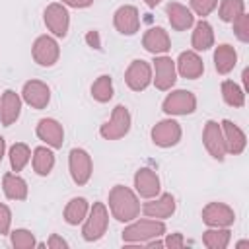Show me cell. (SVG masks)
Here are the masks:
<instances>
[{
    "label": "cell",
    "instance_id": "obj_40",
    "mask_svg": "<svg viewBox=\"0 0 249 249\" xmlns=\"http://www.w3.org/2000/svg\"><path fill=\"white\" fill-rule=\"evenodd\" d=\"M64 4L72 6V8H88L93 4V0H62Z\"/></svg>",
    "mask_w": 249,
    "mask_h": 249
},
{
    "label": "cell",
    "instance_id": "obj_21",
    "mask_svg": "<svg viewBox=\"0 0 249 249\" xmlns=\"http://www.w3.org/2000/svg\"><path fill=\"white\" fill-rule=\"evenodd\" d=\"M177 68H179V74H181L183 78H189V80H196V78L204 72L202 60H200L198 54L193 53V51H185V53L179 54Z\"/></svg>",
    "mask_w": 249,
    "mask_h": 249
},
{
    "label": "cell",
    "instance_id": "obj_3",
    "mask_svg": "<svg viewBox=\"0 0 249 249\" xmlns=\"http://www.w3.org/2000/svg\"><path fill=\"white\" fill-rule=\"evenodd\" d=\"M107 224H109V214L103 202H93L91 210H89V218L84 224L82 235L86 241H97L103 237V233L107 231Z\"/></svg>",
    "mask_w": 249,
    "mask_h": 249
},
{
    "label": "cell",
    "instance_id": "obj_22",
    "mask_svg": "<svg viewBox=\"0 0 249 249\" xmlns=\"http://www.w3.org/2000/svg\"><path fill=\"white\" fill-rule=\"evenodd\" d=\"M222 126H224L226 152H230V154H233V156L241 154L243 148H245V134H243V130H241L237 124H233L231 121H228V119L222 121Z\"/></svg>",
    "mask_w": 249,
    "mask_h": 249
},
{
    "label": "cell",
    "instance_id": "obj_44",
    "mask_svg": "<svg viewBox=\"0 0 249 249\" xmlns=\"http://www.w3.org/2000/svg\"><path fill=\"white\" fill-rule=\"evenodd\" d=\"M247 245H249L247 241H239V243H237V247H247Z\"/></svg>",
    "mask_w": 249,
    "mask_h": 249
},
{
    "label": "cell",
    "instance_id": "obj_30",
    "mask_svg": "<svg viewBox=\"0 0 249 249\" xmlns=\"http://www.w3.org/2000/svg\"><path fill=\"white\" fill-rule=\"evenodd\" d=\"M222 97L231 107H243V103H245V93L231 80H224L222 82Z\"/></svg>",
    "mask_w": 249,
    "mask_h": 249
},
{
    "label": "cell",
    "instance_id": "obj_8",
    "mask_svg": "<svg viewBox=\"0 0 249 249\" xmlns=\"http://www.w3.org/2000/svg\"><path fill=\"white\" fill-rule=\"evenodd\" d=\"M202 220H204V224L210 226V228H226V226L233 224L235 214H233V210H231L228 204L210 202V204H206L204 210H202Z\"/></svg>",
    "mask_w": 249,
    "mask_h": 249
},
{
    "label": "cell",
    "instance_id": "obj_11",
    "mask_svg": "<svg viewBox=\"0 0 249 249\" xmlns=\"http://www.w3.org/2000/svg\"><path fill=\"white\" fill-rule=\"evenodd\" d=\"M202 138H204V146L210 152V156L214 160L222 161L224 156H226V142H224V134H222L220 124L214 123V121H208L206 126H204Z\"/></svg>",
    "mask_w": 249,
    "mask_h": 249
},
{
    "label": "cell",
    "instance_id": "obj_15",
    "mask_svg": "<svg viewBox=\"0 0 249 249\" xmlns=\"http://www.w3.org/2000/svg\"><path fill=\"white\" fill-rule=\"evenodd\" d=\"M154 70H156L154 82H156V88H158V89L165 91V89H169V88L175 84V80H177L175 62H173L169 56H158V58L154 60Z\"/></svg>",
    "mask_w": 249,
    "mask_h": 249
},
{
    "label": "cell",
    "instance_id": "obj_41",
    "mask_svg": "<svg viewBox=\"0 0 249 249\" xmlns=\"http://www.w3.org/2000/svg\"><path fill=\"white\" fill-rule=\"evenodd\" d=\"M86 39H88V43H89V45H93L95 49H99V47H101V45H99V35H97V31H89Z\"/></svg>",
    "mask_w": 249,
    "mask_h": 249
},
{
    "label": "cell",
    "instance_id": "obj_20",
    "mask_svg": "<svg viewBox=\"0 0 249 249\" xmlns=\"http://www.w3.org/2000/svg\"><path fill=\"white\" fill-rule=\"evenodd\" d=\"M165 12H167L169 23L175 31H185L195 23V16L191 14V10L179 2H169L165 6Z\"/></svg>",
    "mask_w": 249,
    "mask_h": 249
},
{
    "label": "cell",
    "instance_id": "obj_28",
    "mask_svg": "<svg viewBox=\"0 0 249 249\" xmlns=\"http://www.w3.org/2000/svg\"><path fill=\"white\" fill-rule=\"evenodd\" d=\"M54 165V154L49 150V148H35L33 152V169L37 175H49L51 169Z\"/></svg>",
    "mask_w": 249,
    "mask_h": 249
},
{
    "label": "cell",
    "instance_id": "obj_18",
    "mask_svg": "<svg viewBox=\"0 0 249 249\" xmlns=\"http://www.w3.org/2000/svg\"><path fill=\"white\" fill-rule=\"evenodd\" d=\"M37 136L47 142L51 148H60L64 142V130L54 119H41L37 124Z\"/></svg>",
    "mask_w": 249,
    "mask_h": 249
},
{
    "label": "cell",
    "instance_id": "obj_29",
    "mask_svg": "<svg viewBox=\"0 0 249 249\" xmlns=\"http://www.w3.org/2000/svg\"><path fill=\"white\" fill-rule=\"evenodd\" d=\"M91 95H93V99L99 101V103L109 101V99L113 97V80H111V76H107V74L99 76V78L93 82V86H91Z\"/></svg>",
    "mask_w": 249,
    "mask_h": 249
},
{
    "label": "cell",
    "instance_id": "obj_38",
    "mask_svg": "<svg viewBox=\"0 0 249 249\" xmlns=\"http://www.w3.org/2000/svg\"><path fill=\"white\" fill-rule=\"evenodd\" d=\"M185 245V239H183V235L177 231V233H169L167 235V239L163 241V247H171V249H181Z\"/></svg>",
    "mask_w": 249,
    "mask_h": 249
},
{
    "label": "cell",
    "instance_id": "obj_16",
    "mask_svg": "<svg viewBox=\"0 0 249 249\" xmlns=\"http://www.w3.org/2000/svg\"><path fill=\"white\" fill-rule=\"evenodd\" d=\"M134 187H136V193L140 196L154 198L160 193V177L156 175V171H152L148 167H142L134 175Z\"/></svg>",
    "mask_w": 249,
    "mask_h": 249
},
{
    "label": "cell",
    "instance_id": "obj_24",
    "mask_svg": "<svg viewBox=\"0 0 249 249\" xmlns=\"http://www.w3.org/2000/svg\"><path fill=\"white\" fill-rule=\"evenodd\" d=\"M2 187H4V195L10 200H25L27 198V183L16 173H6L2 177Z\"/></svg>",
    "mask_w": 249,
    "mask_h": 249
},
{
    "label": "cell",
    "instance_id": "obj_12",
    "mask_svg": "<svg viewBox=\"0 0 249 249\" xmlns=\"http://www.w3.org/2000/svg\"><path fill=\"white\" fill-rule=\"evenodd\" d=\"M21 95H23L25 103H29L33 109H45L51 99V89L47 84H43L39 80H29L23 84Z\"/></svg>",
    "mask_w": 249,
    "mask_h": 249
},
{
    "label": "cell",
    "instance_id": "obj_39",
    "mask_svg": "<svg viewBox=\"0 0 249 249\" xmlns=\"http://www.w3.org/2000/svg\"><path fill=\"white\" fill-rule=\"evenodd\" d=\"M47 247H51V249H66V247H68V243H66L60 235L53 233V235H51V239L47 241Z\"/></svg>",
    "mask_w": 249,
    "mask_h": 249
},
{
    "label": "cell",
    "instance_id": "obj_36",
    "mask_svg": "<svg viewBox=\"0 0 249 249\" xmlns=\"http://www.w3.org/2000/svg\"><path fill=\"white\" fill-rule=\"evenodd\" d=\"M218 0H191V8L195 10L196 16H208L216 8Z\"/></svg>",
    "mask_w": 249,
    "mask_h": 249
},
{
    "label": "cell",
    "instance_id": "obj_2",
    "mask_svg": "<svg viewBox=\"0 0 249 249\" xmlns=\"http://www.w3.org/2000/svg\"><path fill=\"white\" fill-rule=\"evenodd\" d=\"M165 233V226L163 222H156L154 220H140L134 222L132 226L124 228L123 231V241L124 243H144L152 237H160Z\"/></svg>",
    "mask_w": 249,
    "mask_h": 249
},
{
    "label": "cell",
    "instance_id": "obj_27",
    "mask_svg": "<svg viewBox=\"0 0 249 249\" xmlns=\"http://www.w3.org/2000/svg\"><path fill=\"white\" fill-rule=\"evenodd\" d=\"M86 214H88V200H86L84 196L72 198V200L66 204V208H64V220H66V224H70V226H78V224L86 218Z\"/></svg>",
    "mask_w": 249,
    "mask_h": 249
},
{
    "label": "cell",
    "instance_id": "obj_23",
    "mask_svg": "<svg viewBox=\"0 0 249 249\" xmlns=\"http://www.w3.org/2000/svg\"><path fill=\"white\" fill-rule=\"evenodd\" d=\"M142 45L146 51H150L152 54H161L165 51H169V37L167 31L163 27H152L146 31Z\"/></svg>",
    "mask_w": 249,
    "mask_h": 249
},
{
    "label": "cell",
    "instance_id": "obj_17",
    "mask_svg": "<svg viewBox=\"0 0 249 249\" xmlns=\"http://www.w3.org/2000/svg\"><path fill=\"white\" fill-rule=\"evenodd\" d=\"M19 111H21V99L18 97V93L14 89H6L2 93V99H0V121L4 126H10L12 123L18 121L19 117Z\"/></svg>",
    "mask_w": 249,
    "mask_h": 249
},
{
    "label": "cell",
    "instance_id": "obj_14",
    "mask_svg": "<svg viewBox=\"0 0 249 249\" xmlns=\"http://www.w3.org/2000/svg\"><path fill=\"white\" fill-rule=\"evenodd\" d=\"M113 23H115V27H117L119 33H123V35H134L138 31V27H140L138 10L134 6H121L115 12Z\"/></svg>",
    "mask_w": 249,
    "mask_h": 249
},
{
    "label": "cell",
    "instance_id": "obj_34",
    "mask_svg": "<svg viewBox=\"0 0 249 249\" xmlns=\"http://www.w3.org/2000/svg\"><path fill=\"white\" fill-rule=\"evenodd\" d=\"M12 245L18 249H31L35 245V237L27 230H16L12 231Z\"/></svg>",
    "mask_w": 249,
    "mask_h": 249
},
{
    "label": "cell",
    "instance_id": "obj_4",
    "mask_svg": "<svg viewBox=\"0 0 249 249\" xmlns=\"http://www.w3.org/2000/svg\"><path fill=\"white\" fill-rule=\"evenodd\" d=\"M130 130V113L124 105H117L113 109V117L109 123H105L101 126V136L107 140H117L121 136H124Z\"/></svg>",
    "mask_w": 249,
    "mask_h": 249
},
{
    "label": "cell",
    "instance_id": "obj_33",
    "mask_svg": "<svg viewBox=\"0 0 249 249\" xmlns=\"http://www.w3.org/2000/svg\"><path fill=\"white\" fill-rule=\"evenodd\" d=\"M245 10L243 0H222L220 2V18L222 21H233Z\"/></svg>",
    "mask_w": 249,
    "mask_h": 249
},
{
    "label": "cell",
    "instance_id": "obj_35",
    "mask_svg": "<svg viewBox=\"0 0 249 249\" xmlns=\"http://www.w3.org/2000/svg\"><path fill=\"white\" fill-rule=\"evenodd\" d=\"M233 29H235V35H237L239 41H243V43L249 41V18L245 14L237 16L233 19Z\"/></svg>",
    "mask_w": 249,
    "mask_h": 249
},
{
    "label": "cell",
    "instance_id": "obj_19",
    "mask_svg": "<svg viewBox=\"0 0 249 249\" xmlns=\"http://www.w3.org/2000/svg\"><path fill=\"white\" fill-rule=\"evenodd\" d=\"M142 212H144L148 218L165 220V218H169V216L175 212V198H173V195L163 193L160 198L146 202V204L142 206Z\"/></svg>",
    "mask_w": 249,
    "mask_h": 249
},
{
    "label": "cell",
    "instance_id": "obj_9",
    "mask_svg": "<svg viewBox=\"0 0 249 249\" xmlns=\"http://www.w3.org/2000/svg\"><path fill=\"white\" fill-rule=\"evenodd\" d=\"M45 25L53 31V35L66 37L68 25H70L68 10L62 4H51V6H47L45 8Z\"/></svg>",
    "mask_w": 249,
    "mask_h": 249
},
{
    "label": "cell",
    "instance_id": "obj_5",
    "mask_svg": "<svg viewBox=\"0 0 249 249\" xmlns=\"http://www.w3.org/2000/svg\"><path fill=\"white\" fill-rule=\"evenodd\" d=\"M68 165H70V175L76 185H86L91 177V158L86 150L74 148L70 150L68 156Z\"/></svg>",
    "mask_w": 249,
    "mask_h": 249
},
{
    "label": "cell",
    "instance_id": "obj_6",
    "mask_svg": "<svg viewBox=\"0 0 249 249\" xmlns=\"http://www.w3.org/2000/svg\"><path fill=\"white\" fill-rule=\"evenodd\" d=\"M124 82L134 91L146 89L150 86V82H152V68H150V64L146 60H142V58L132 60L130 66L124 72Z\"/></svg>",
    "mask_w": 249,
    "mask_h": 249
},
{
    "label": "cell",
    "instance_id": "obj_32",
    "mask_svg": "<svg viewBox=\"0 0 249 249\" xmlns=\"http://www.w3.org/2000/svg\"><path fill=\"white\" fill-rule=\"evenodd\" d=\"M29 158H31V152H29L27 144H23V142H18L10 148V163H12L14 171H21L25 167V163L29 161Z\"/></svg>",
    "mask_w": 249,
    "mask_h": 249
},
{
    "label": "cell",
    "instance_id": "obj_37",
    "mask_svg": "<svg viewBox=\"0 0 249 249\" xmlns=\"http://www.w3.org/2000/svg\"><path fill=\"white\" fill-rule=\"evenodd\" d=\"M10 224H12V212L6 204H0V233L2 235L10 231Z\"/></svg>",
    "mask_w": 249,
    "mask_h": 249
},
{
    "label": "cell",
    "instance_id": "obj_31",
    "mask_svg": "<svg viewBox=\"0 0 249 249\" xmlns=\"http://www.w3.org/2000/svg\"><path fill=\"white\" fill-rule=\"evenodd\" d=\"M202 243L210 249H224L230 243V230H220V228L208 230L202 235Z\"/></svg>",
    "mask_w": 249,
    "mask_h": 249
},
{
    "label": "cell",
    "instance_id": "obj_25",
    "mask_svg": "<svg viewBox=\"0 0 249 249\" xmlns=\"http://www.w3.org/2000/svg\"><path fill=\"white\" fill-rule=\"evenodd\" d=\"M193 47L196 51H206L212 47L214 43V33H212V25L204 19H200L196 25H195V31H193V39H191Z\"/></svg>",
    "mask_w": 249,
    "mask_h": 249
},
{
    "label": "cell",
    "instance_id": "obj_13",
    "mask_svg": "<svg viewBox=\"0 0 249 249\" xmlns=\"http://www.w3.org/2000/svg\"><path fill=\"white\" fill-rule=\"evenodd\" d=\"M179 138H181V126L175 121H161L152 128V140L161 148L175 146Z\"/></svg>",
    "mask_w": 249,
    "mask_h": 249
},
{
    "label": "cell",
    "instance_id": "obj_43",
    "mask_svg": "<svg viewBox=\"0 0 249 249\" xmlns=\"http://www.w3.org/2000/svg\"><path fill=\"white\" fill-rule=\"evenodd\" d=\"M144 2H146V4L150 6V8H154V6H158V4L161 2V0H144Z\"/></svg>",
    "mask_w": 249,
    "mask_h": 249
},
{
    "label": "cell",
    "instance_id": "obj_7",
    "mask_svg": "<svg viewBox=\"0 0 249 249\" xmlns=\"http://www.w3.org/2000/svg\"><path fill=\"white\" fill-rule=\"evenodd\" d=\"M196 107V97L187 89H177L163 99V111L167 115H191Z\"/></svg>",
    "mask_w": 249,
    "mask_h": 249
},
{
    "label": "cell",
    "instance_id": "obj_10",
    "mask_svg": "<svg viewBox=\"0 0 249 249\" xmlns=\"http://www.w3.org/2000/svg\"><path fill=\"white\" fill-rule=\"evenodd\" d=\"M58 54H60V51H58V45H56V41L53 37L41 35V37L35 39V43H33V58H35L37 64L53 66L58 60Z\"/></svg>",
    "mask_w": 249,
    "mask_h": 249
},
{
    "label": "cell",
    "instance_id": "obj_1",
    "mask_svg": "<svg viewBox=\"0 0 249 249\" xmlns=\"http://www.w3.org/2000/svg\"><path fill=\"white\" fill-rule=\"evenodd\" d=\"M109 206L113 216L119 222H130L138 216L140 212V202L136 198V195L123 185H115L109 193Z\"/></svg>",
    "mask_w": 249,
    "mask_h": 249
},
{
    "label": "cell",
    "instance_id": "obj_26",
    "mask_svg": "<svg viewBox=\"0 0 249 249\" xmlns=\"http://www.w3.org/2000/svg\"><path fill=\"white\" fill-rule=\"evenodd\" d=\"M235 58H237V54L231 45H220L214 53V66L220 74H228L235 66Z\"/></svg>",
    "mask_w": 249,
    "mask_h": 249
},
{
    "label": "cell",
    "instance_id": "obj_42",
    "mask_svg": "<svg viewBox=\"0 0 249 249\" xmlns=\"http://www.w3.org/2000/svg\"><path fill=\"white\" fill-rule=\"evenodd\" d=\"M4 146H6L4 144V138L0 136V161H2V156H4Z\"/></svg>",
    "mask_w": 249,
    "mask_h": 249
}]
</instances>
